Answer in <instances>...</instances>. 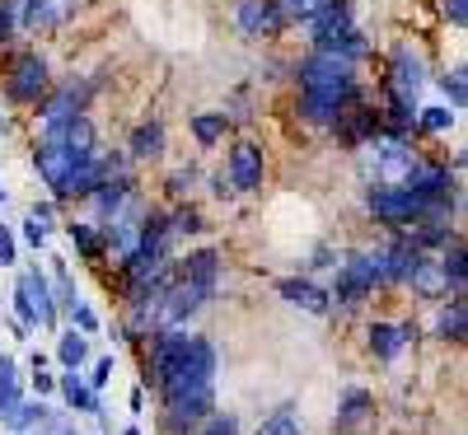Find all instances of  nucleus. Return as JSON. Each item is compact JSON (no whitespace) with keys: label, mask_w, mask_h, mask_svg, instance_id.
Here are the masks:
<instances>
[{"label":"nucleus","mask_w":468,"mask_h":435,"mask_svg":"<svg viewBox=\"0 0 468 435\" xmlns=\"http://www.w3.org/2000/svg\"><path fill=\"white\" fill-rule=\"evenodd\" d=\"M145 379L165 398L169 435L197 430L216 412V346L207 337L183 333H150Z\"/></svg>","instance_id":"f257e3e1"},{"label":"nucleus","mask_w":468,"mask_h":435,"mask_svg":"<svg viewBox=\"0 0 468 435\" xmlns=\"http://www.w3.org/2000/svg\"><path fill=\"white\" fill-rule=\"evenodd\" d=\"M356 150H361V174H366L370 187H403L408 174L417 169V150L394 132H379Z\"/></svg>","instance_id":"20e7f679"},{"label":"nucleus","mask_w":468,"mask_h":435,"mask_svg":"<svg viewBox=\"0 0 468 435\" xmlns=\"http://www.w3.org/2000/svg\"><path fill=\"white\" fill-rule=\"evenodd\" d=\"M417 122H421L426 132H450V127H454V112H450V108H417Z\"/></svg>","instance_id":"cd10ccee"},{"label":"nucleus","mask_w":468,"mask_h":435,"mask_svg":"<svg viewBox=\"0 0 468 435\" xmlns=\"http://www.w3.org/2000/svg\"><path fill=\"white\" fill-rule=\"evenodd\" d=\"M370 421H375V398H370L366 388H346L342 393V408L333 417V430L337 435H361Z\"/></svg>","instance_id":"9d476101"},{"label":"nucleus","mask_w":468,"mask_h":435,"mask_svg":"<svg viewBox=\"0 0 468 435\" xmlns=\"http://www.w3.org/2000/svg\"><path fill=\"white\" fill-rule=\"evenodd\" d=\"M445 19H450L454 28H463V24H468V0H445Z\"/></svg>","instance_id":"c9c22d12"},{"label":"nucleus","mask_w":468,"mask_h":435,"mask_svg":"<svg viewBox=\"0 0 468 435\" xmlns=\"http://www.w3.org/2000/svg\"><path fill=\"white\" fill-rule=\"evenodd\" d=\"M441 85H445V94H450V103H454V112H459V108H463V99H468V94H463V70H454V75H445V80H441Z\"/></svg>","instance_id":"473e14b6"},{"label":"nucleus","mask_w":468,"mask_h":435,"mask_svg":"<svg viewBox=\"0 0 468 435\" xmlns=\"http://www.w3.org/2000/svg\"><path fill=\"white\" fill-rule=\"evenodd\" d=\"M43 417H48V403H43V398H37V403H28V398H24L5 426H10L15 435H28V430H37V426H43Z\"/></svg>","instance_id":"5701e85b"},{"label":"nucleus","mask_w":468,"mask_h":435,"mask_svg":"<svg viewBox=\"0 0 468 435\" xmlns=\"http://www.w3.org/2000/svg\"><path fill=\"white\" fill-rule=\"evenodd\" d=\"M15 291L33 309V328H57V300H52V281H48L43 267H28L19 281H15Z\"/></svg>","instance_id":"0eeeda50"},{"label":"nucleus","mask_w":468,"mask_h":435,"mask_svg":"<svg viewBox=\"0 0 468 435\" xmlns=\"http://www.w3.org/2000/svg\"><path fill=\"white\" fill-rule=\"evenodd\" d=\"M15 24H19V0H0V43H10Z\"/></svg>","instance_id":"c756f323"},{"label":"nucleus","mask_w":468,"mask_h":435,"mask_svg":"<svg viewBox=\"0 0 468 435\" xmlns=\"http://www.w3.org/2000/svg\"><path fill=\"white\" fill-rule=\"evenodd\" d=\"M356 103V61L314 48L300 61V117L319 127H337Z\"/></svg>","instance_id":"7ed1b4c3"},{"label":"nucleus","mask_w":468,"mask_h":435,"mask_svg":"<svg viewBox=\"0 0 468 435\" xmlns=\"http://www.w3.org/2000/svg\"><path fill=\"white\" fill-rule=\"evenodd\" d=\"M463 324H468V304H463V295H454V300L436 313V337H441V342H463Z\"/></svg>","instance_id":"6ab92c4d"},{"label":"nucleus","mask_w":468,"mask_h":435,"mask_svg":"<svg viewBox=\"0 0 468 435\" xmlns=\"http://www.w3.org/2000/svg\"><path fill=\"white\" fill-rule=\"evenodd\" d=\"M277 5H282V15H286V19H300V24H309L314 15H324L328 5H337V0H277Z\"/></svg>","instance_id":"a878e982"},{"label":"nucleus","mask_w":468,"mask_h":435,"mask_svg":"<svg viewBox=\"0 0 468 435\" xmlns=\"http://www.w3.org/2000/svg\"><path fill=\"white\" fill-rule=\"evenodd\" d=\"M52 90V75H48V61L37 57V52H19L10 61V75H5V94L15 103H37Z\"/></svg>","instance_id":"423d86ee"},{"label":"nucleus","mask_w":468,"mask_h":435,"mask_svg":"<svg viewBox=\"0 0 468 435\" xmlns=\"http://www.w3.org/2000/svg\"><path fill=\"white\" fill-rule=\"evenodd\" d=\"M57 361H61V370H80L85 361H90V337L85 333H61V342H57Z\"/></svg>","instance_id":"aec40b11"},{"label":"nucleus","mask_w":468,"mask_h":435,"mask_svg":"<svg viewBox=\"0 0 468 435\" xmlns=\"http://www.w3.org/2000/svg\"><path fill=\"white\" fill-rule=\"evenodd\" d=\"M108 379H112V355H99V361H94V375H90L85 384H90V388L99 393V388H103Z\"/></svg>","instance_id":"f704fd0d"},{"label":"nucleus","mask_w":468,"mask_h":435,"mask_svg":"<svg viewBox=\"0 0 468 435\" xmlns=\"http://www.w3.org/2000/svg\"><path fill=\"white\" fill-rule=\"evenodd\" d=\"M277 291H282V300H286V304H295V309H304V313H319V319H324V313H333L328 291H324V286H314L309 276H286V281H282Z\"/></svg>","instance_id":"f8f14e48"},{"label":"nucleus","mask_w":468,"mask_h":435,"mask_svg":"<svg viewBox=\"0 0 468 435\" xmlns=\"http://www.w3.org/2000/svg\"><path fill=\"white\" fill-rule=\"evenodd\" d=\"M0 132H10V117L5 112H0Z\"/></svg>","instance_id":"a19ab883"},{"label":"nucleus","mask_w":468,"mask_h":435,"mask_svg":"<svg viewBox=\"0 0 468 435\" xmlns=\"http://www.w3.org/2000/svg\"><path fill=\"white\" fill-rule=\"evenodd\" d=\"M229 127V117L225 112H197L192 117V136H197V145H216Z\"/></svg>","instance_id":"4be33fe9"},{"label":"nucleus","mask_w":468,"mask_h":435,"mask_svg":"<svg viewBox=\"0 0 468 435\" xmlns=\"http://www.w3.org/2000/svg\"><path fill=\"white\" fill-rule=\"evenodd\" d=\"M197 435H239V417H234V412H211L197 426Z\"/></svg>","instance_id":"bb28decb"},{"label":"nucleus","mask_w":468,"mask_h":435,"mask_svg":"<svg viewBox=\"0 0 468 435\" xmlns=\"http://www.w3.org/2000/svg\"><path fill=\"white\" fill-rule=\"evenodd\" d=\"M229 187L234 192H253V187H262V145H253V141H239L229 150Z\"/></svg>","instance_id":"1a4fd4ad"},{"label":"nucleus","mask_w":468,"mask_h":435,"mask_svg":"<svg viewBox=\"0 0 468 435\" xmlns=\"http://www.w3.org/2000/svg\"><path fill=\"white\" fill-rule=\"evenodd\" d=\"M253 435H304V426H300L295 408H291V403H282L277 412H271V417H267V421L253 430Z\"/></svg>","instance_id":"412c9836"},{"label":"nucleus","mask_w":468,"mask_h":435,"mask_svg":"<svg viewBox=\"0 0 468 435\" xmlns=\"http://www.w3.org/2000/svg\"><path fill=\"white\" fill-rule=\"evenodd\" d=\"M375 286H384V281H379V253H375V249H370V253H351V258L337 267V286H333L328 300H337V304H361V300H370Z\"/></svg>","instance_id":"39448f33"},{"label":"nucleus","mask_w":468,"mask_h":435,"mask_svg":"<svg viewBox=\"0 0 468 435\" xmlns=\"http://www.w3.org/2000/svg\"><path fill=\"white\" fill-rule=\"evenodd\" d=\"M24 239H28L33 249H43V244H48V220L28 216V220H24Z\"/></svg>","instance_id":"2f4dec72"},{"label":"nucleus","mask_w":468,"mask_h":435,"mask_svg":"<svg viewBox=\"0 0 468 435\" xmlns=\"http://www.w3.org/2000/svg\"><path fill=\"white\" fill-rule=\"evenodd\" d=\"M132 412H145V388H132Z\"/></svg>","instance_id":"ea45409f"},{"label":"nucleus","mask_w":468,"mask_h":435,"mask_svg":"<svg viewBox=\"0 0 468 435\" xmlns=\"http://www.w3.org/2000/svg\"><path fill=\"white\" fill-rule=\"evenodd\" d=\"M0 267H15V234L0 225Z\"/></svg>","instance_id":"e433bc0d"},{"label":"nucleus","mask_w":468,"mask_h":435,"mask_svg":"<svg viewBox=\"0 0 468 435\" xmlns=\"http://www.w3.org/2000/svg\"><path fill=\"white\" fill-rule=\"evenodd\" d=\"M169 229H174V234H197V229H202V216L192 211V207H183V211H174Z\"/></svg>","instance_id":"7c9ffc66"},{"label":"nucleus","mask_w":468,"mask_h":435,"mask_svg":"<svg viewBox=\"0 0 468 435\" xmlns=\"http://www.w3.org/2000/svg\"><path fill=\"white\" fill-rule=\"evenodd\" d=\"M33 388H37V398H43V393H52V388H57V379H52V375H43V370H33Z\"/></svg>","instance_id":"4c0bfd02"},{"label":"nucleus","mask_w":468,"mask_h":435,"mask_svg":"<svg viewBox=\"0 0 468 435\" xmlns=\"http://www.w3.org/2000/svg\"><path fill=\"white\" fill-rule=\"evenodd\" d=\"M66 234L75 239V249H80L85 258H103V239L94 234V225H90V220H70V225H66Z\"/></svg>","instance_id":"393cba45"},{"label":"nucleus","mask_w":468,"mask_h":435,"mask_svg":"<svg viewBox=\"0 0 468 435\" xmlns=\"http://www.w3.org/2000/svg\"><path fill=\"white\" fill-rule=\"evenodd\" d=\"M234 24H239L244 37H277L286 28V15L277 0H239L234 5Z\"/></svg>","instance_id":"6e6552de"},{"label":"nucleus","mask_w":468,"mask_h":435,"mask_svg":"<svg viewBox=\"0 0 468 435\" xmlns=\"http://www.w3.org/2000/svg\"><path fill=\"white\" fill-rule=\"evenodd\" d=\"M90 94H94V85H61V90L48 99V108H43V127L66 122V117H80L85 103H90Z\"/></svg>","instance_id":"ddd939ff"},{"label":"nucleus","mask_w":468,"mask_h":435,"mask_svg":"<svg viewBox=\"0 0 468 435\" xmlns=\"http://www.w3.org/2000/svg\"><path fill=\"white\" fill-rule=\"evenodd\" d=\"M0 202H5V183H0Z\"/></svg>","instance_id":"37998d69"},{"label":"nucleus","mask_w":468,"mask_h":435,"mask_svg":"<svg viewBox=\"0 0 468 435\" xmlns=\"http://www.w3.org/2000/svg\"><path fill=\"white\" fill-rule=\"evenodd\" d=\"M211 192H216V196H229L234 187H229V178H225V174H216V178H211Z\"/></svg>","instance_id":"58836bf2"},{"label":"nucleus","mask_w":468,"mask_h":435,"mask_svg":"<svg viewBox=\"0 0 468 435\" xmlns=\"http://www.w3.org/2000/svg\"><path fill=\"white\" fill-rule=\"evenodd\" d=\"M57 388H61V398H66V408H70V412H99V408H103V403H99V393L80 379V370L57 375Z\"/></svg>","instance_id":"dca6fc26"},{"label":"nucleus","mask_w":468,"mask_h":435,"mask_svg":"<svg viewBox=\"0 0 468 435\" xmlns=\"http://www.w3.org/2000/svg\"><path fill=\"white\" fill-rule=\"evenodd\" d=\"M33 164L43 174V183L52 187V196H61V202L66 196H90L103 183L94 122L80 112V117H66V122L43 127V141L33 150Z\"/></svg>","instance_id":"f03ea898"},{"label":"nucleus","mask_w":468,"mask_h":435,"mask_svg":"<svg viewBox=\"0 0 468 435\" xmlns=\"http://www.w3.org/2000/svg\"><path fill=\"white\" fill-rule=\"evenodd\" d=\"M408 286L421 295V300H436V295H445V271H441V258H417L412 262V271H408Z\"/></svg>","instance_id":"2eb2a0df"},{"label":"nucleus","mask_w":468,"mask_h":435,"mask_svg":"<svg viewBox=\"0 0 468 435\" xmlns=\"http://www.w3.org/2000/svg\"><path fill=\"white\" fill-rule=\"evenodd\" d=\"M122 435H141V426H127V430H122Z\"/></svg>","instance_id":"79ce46f5"},{"label":"nucleus","mask_w":468,"mask_h":435,"mask_svg":"<svg viewBox=\"0 0 468 435\" xmlns=\"http://www.w3.org/2000/svg\"><path fill=\"white\" fill-rule=\"evenodd\" d=\"M417 328L412 324H375L370 328V351L379 355V361H399L403 346H412Z\"/></svg>","instance_id":"4468645a"},{"label":"nucleus","mask_w":468,"mask_h":435,"mask_svg":"<svg viewBox=\"0 0 468 435\" xmlns=\"http://www.w3.org/2000/svg\"><path fill=\"white\" fill-rule=\"evenodd\" d=\"M66 313H70V324H75V333H85V337H90V333H99V319H94V309H90L85 300H75V304H70Z\"/></svg>","instance_id":"c85d7f7f"},{"label":"nucleus","mask_w":468,"mask_h":435,"mask_svg":"<svg viewBox=\"0 0 468 435\" xmlns=\"http://www.w3.org/2000/svg\"><path fill=\"white\" fill-rule=\"evenodd\" d=\"M192 183H197V169H192V164H187V169H174V174H169V192H174V196H183V192H187Z\"/></svg>","instance_id":"72a5a7b5"},{"label":"nucleus","mask_w":468,"mask_h":435,"mask_svg":"<svg viewBox=\"0 0 468 435\" xmlns=\"http://www.w3.org/2000/svg\"><path fill=\"white\" fill-rule=\"evenodd\" d=\"M441 271H445V291L463 295V244H459V239L445 249V258H441Z\"/></svg>","instance_id":"b1692460"},{"label":"nucleus","mask_w":468,"mask_h":435,"mask_svg":"<svg viewBox=\"0 0 468 435\" xmlns=\"http://www.w3.org/2000/svg\"><path fill=\"white\" fill-rule=\"evenodd\" d=\"M127 150H132V160H160L165 154V122H141L132 132Z\"/></svg>","instance_id":"a211bd4d"},{"label":"nucleus","mask_w":468,"mask_h":435,"mask_svg":"<svg viewBox=\"0 0 468 435\" xmlns=\"http://www.w3.org/2000/svg\"><path fill=\"white\" fill-rule=\"evenodd\" d=\"M19 403H24V393H19V370H15V355H10V351H0V421H10Z\"/></svg>","instance_id":"f3484780"},{"label":"nucleus","mask_w":468,"mask_h":435,"mask_svg":"<svg viewBox=\"0 0 468 435\" xmlns=\"http://www.w3.org/2000/svg\"><path fill=\"white\" fill-rule=\"evenodd\" d=\"M75 10V0H19V28L48 33Z\"/></svg>","instance_id":"9b49d317"}]
</instances>
